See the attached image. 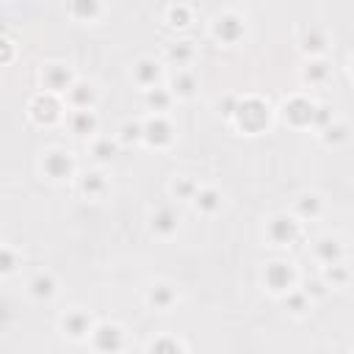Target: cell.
Returning <instances> with one entry per match:
<instances>
[{
  "label": "cell",
  "instance_id": "cell-29",
  "mask_svg": "<svg viewBox=\"0 0 354 354\" xmlns=\"http://www.w3.org/2000/svg\"><path fill=\"white\" fill-rule=\"evenodd\" d=\"M169 191H171V196H174V199L191 202V199L196 196V191H199V183H196L194 177H185V174H180V177H174V180H171Z\"/></svg>",
  "mask_w": 354,
  "mask_h": 354
},
{
  "label": "cell",
  "instance_id": "cell-25",
  "mask_svg": "<svg viewBox=\"0 0 354 354\" xmlns=\"http://www.w3.org/2000/svg\"><path fill=\"white\" fill-rule=\"evenodd\" d=\"M321 213H324V199L318 194H301L293 202V216L301 221H315Z\"/></svg>",
  "mask_w": 354,
  "mask_h": 354
},
{
  "label": "cell",
  "instance_id": "cell-39",
  "mask_svg": "<svg viewBox=\"0 0 354 354\" xmlns=\"http://www.w3.org/2000/svg\"><path fill=\"white\" fill-rule=\"evenodd\" d=\"M238 100H241V97H235V94H227L224 100H218V113L227 116V119H232V113H235V108H238Z\"/></svg>",
  "mask_w": 354,
  "mask_h": 354
},
{
  "label": "cell",
  "instance_id": "cell-6",
  "mask_svg": "<svg viewBox=\"0 0 354 354\" xmlns=\"http://www.w3.org/2000/svg\"><path fill=\"white\" fill-rule=\"evenodd\" d=\"M263 285L277 293V296H285L288 290H293L296 285V268L288 263V260H271L266 263L263 268Z\"/></svg>",
  "mask_w": 354,
  "mask_h": 354
},
{
  "label": "cell",
  "instance_id": "cell-16",
  "mask_svg": "<svg viewBox=\"0 0 354 354\" xmlns=\"http://www.w3.org/2000/svg\"><path fill=\"white\" fill-rule=\"evenodd\" d=\"M91 346L97 351H119L124 346V329L119 324H97L91 332Z\"/></svg>",
  "mask_w": 354,
  "mask_h": 354
},
{
  "label": "cell",
  "instance_id": "cell-19",
  "mask_svg": "<svg viewBox=\"0 0 354 354\" xmlns=\"http://www.w3.org/2000/svg\"><path fill=\"white\" fill-rule=\"evenodd\" d=\"M169 88L177 100H194L196 91H199V80L191 69H174L171 77H169Z\"/></svg>",
  "mask_w": 354,
  "mask_h": 354
},
{
  "label": "cell",
  "instance_id": "cell-41",
  "mask_svg": "<svg viewBox=\"0 0 354 354\" xmlns=\"http://www.w3.org/2000/svg\"><path fill=\"white\" fill-rule=\"evenodd\" d=\"M348 72H351V77H354V55H351V61H348Z\"/></svg>",
  "mask_w": 354,
  "mask_h": 354
},
{
  "label": "cell",
  "instance_id": "cell-15",
  "mask_svg": "<svg viewBox=\"0 0 354 354\" xmlns=\"http://www.w3.org/2000/svg\"><path fill=\"white\" fill-rule=\"evenodd\" d=\"M149 230L158 235V238H171L177 230H180V213L171 207V205H160L149 213Z\"/></svg>",
  "mask_w": 354,
  "mask_h": 354
},
{
  "label": "cell",
  "instance_id": "cell-5",
  "mask_svg": "<svg viewBox=\"0 0 354 354\" xmlns=\"http://www.w3.org/2000/svg\"><path fill=\"white\" fill-rule=\"evenodd\" d=\"M28 116H30L33 124L50 127V124H55V122L64 116V105H61L58 94H53V91H39V94L30 97V102H28Z\"/></svg>",
  "mask_w": 354,
  "mask_h": 354
},
{
  "label": "cell",
  "instance_id": "cell-35",
  "mask_svg": "<svg viewBox=\"0 0 354 354\" xmlns=\"http://www.w3.org/2000/svg\"><path fill=\"white\" fill-rule=\"evenodd\" d=\"M19 260H22L19 252H17L14 246L6 243L3 252H0V274H3V277H11V274L17 271V266H19Z\"/></svg>",
  "mask_w": 354,
  "mask_h": 354
},
{
  "label": "cell",
  "instance_id": "cell-4",
  "mask_svg": "<svg viewBox=\"0 0 354 354\" xmlns=\"http://www.w3.org/2000/svg\"><path fill=\"white\" fill-rule=\"evenodd\" d=\"M263 232H266L271 246H290L301 235V218H296L293 213H274L266 221Z\"/></svg>",
  "mask_w": 354,
  "mask_h": 354
},
{
  "label": "cell",
  "instance_id": "cell-9",
  "mask_svg": "<svg viewBox=\"0 0 354 354\" xmlns=\"http://www.w3.org/2000/svg\"><path fill=\"white\" fill-rule=\"evenodd\" d=\"M75 80H77V77H75V72H72L69 64L53 61V64H44V66H41V88H44V91L66 94Z\"/></svg>",
  "mask_w": 354,
  "mask_h": 354
},
{
  "label": "cell",
  "instance_id": "cell-31",
  "mask_svg": "<svg viewBox=\"0 0 354 354\" xmlns=\"http://www.w3.org/2000/svg\"><path fill=\"white\" fill-rule=\"evenodd\" d=\"M191 19H194V14H191V8H188L185 3H174V6L166 8V22H169V28H188Z\"/></svg>",
  "mask_w": 354,
  "mask_h": 354
},
{
  "label": "cell",
  "instance_id": "cell-23",
  "mask_svg": "<svg viewBox=\"0 0 354 354\" xmlns=\"http://www.w3.org/2000/svg\"><path fill=\"white\" fill-rule=\"evenodd\" d=\"M332 77V66L324 58H310L301 66V83L304 86H324Z\"/></svg>",
  "mask_w": 354,
  "mask_h": 354
},
{
  "label": "cell",
  "instance_id": "cell-30",
  "mask_svg": "<svg viewBox=\"0 0 354 354\" xmlns=\"http://www.w3.org/2000/svg\"><path fill=\"white\" fill-rule=\"evenodd\" d=\"M321 141H324L326 147H340L343 141H348V124L335 119L332 124H326V127L321 130Z\"/></svg>",
  "mask_w": 354,
  "mask_h": 354
},
{
  "label": "cell",
  "instance_id": "cell-22",
  "mask_svg": "<svg viewBox=\"0 0 354 354\" xmlns=\"http://www.w3.org/2000/svg\"><path fill=\"white\" fill-rule=\"evenodd\" d=\"M196 58V50H194V41L183 39V41H174L166 47V61L174 66V69H188Z\"/></svg>",
  "mask_w": 354,
  "mask_h": 354
},
{
  "label": "cell",
  "instance_id": "cell-38",
  "mask_svg": "<svg viewBox=\"0 0 354 354\" xmlns=\"http://www.w3.org/2000/svg\"><path fill=\"white\" fill-rule=\"evenodd\" d=\"M185 343H180L177 337H160V340H152L149 343V351H183Z\"/></svg>",
  "mask_w": 354,
  "mask_h": 354
},
{
  "label": "cell",
  "instance_id": "cell-3",
  "mask_svg": "<svg viewBox=\"0 0 354 354\" xmlns=\"http://www.w3.org/2000/svg\"><path fill=\"white\" fill-rule=\"evenodd\" d=\"M41 174L53 183H66L75 177V158L69 149H61V147H53V149H44L41 160Z\"/></svg>",
  "mask_w": 354,
  "mask_h": 354
},
{
  "label": "cell",
  "instance_id": "cell-37",
  "mask_svg": "<svg viewBox=\"0 0 354 354\" xmlns=\"http://www.w3.org/2000/svg\"><path fill=\"white\" fill-rule=\"evenodd\" d=\"M335 122V113H332V108L329 105H324V102H315V113H313V127L315 130H324L326 124H332Z\"/></svg>",
  "mask_w": 354,
  "mask_h": 354
},
{
  "label": "cell",
  "instance_id": "cell-12",
  "mask_svg": "<svg viewBox=\"0 0 354 354\" xmlns=\"http://www.w3.org/2000/svg\"><path fill=\"white\" fill-rule=\"evenodd\" d=\"M130 77H133L136 86H141V88L147 91V88H152V86H160V80H163V66H160V61L144 55V58H138V61L133 64Z\"/></svg>",
  "mask_w": 354,
  "mask_h": 354
},
{
  "label": "cell",
  "instance_id": "cell-11",
  "mask_svg": "<svg viewBox=\"0 0 354 354\" xmlns=\"http://www.w3.org/2000/svg\"><path fill=\"white\" fill-rule=\"evenodd\" d=\"M177 301H180V290H177V285H171L166 279H158L147 288V304L158 313H169Z\"/></svg>",
  "mask_w": 354,
  "mask_h": 354
},
{
  "label": "cell",
  "instance_id": "cell-27",
  "mask_svg": "<svg viewBox=\"0 0 354 354\" xmlns=\"http://www.w3.org/2000/svg\"><path fill=\"white\" fill-rule=\"evenodd\" d=\"M69 17L77 22H94L102 17V0H69Z\"/></svg>",
  "mask_w": 354,
  "mask_h": 354
},
{
  "label": "cell",
  "instance_id": "cell-17",
  "mask_svg": "<svg viewBox=\"0 0 354 354\" xmlns=\"http://www.w3.org/2000/svg\"><path fill=\"white\" fill-rule=\"evenodd\" d=\"M108 188H111V183L102 169H88V171L77 174V191L88 199H102L108 194Z\"/></svg>",
  "mask_w": 354,
  "mask_h": 354
},
{
  "label": "cell",
  "instance_id": "cell-10",
  "mask_svg": "<svg viewBox=\"0 0 354 354\" xmlns=\"http://www.w3.org/2000/svg\"><path fill=\"white\" fill-rule=\"evenodd\" d=\"M61 332H64L69 340L80 343V340H86V337L94 332V321H91V315H88L86 310L72 307V310H66V313L61 315Z\"/></svg>",
  "mask_w": 354,
  "mask_h": 354
},
{
  "label": "cell",
  "instance_id": "cell-8",
  "mask_svg": "<svg viewBox=\"0 0 354 354\" xmlns=\"http://www.w3.org/2000/svg\"><path fill=\"white\" fill-rule=\"evenodd\" d=\"M282 119L290 127H313V113H315V102L304 94H293L290 100H285V105L279 108Z\"/></svg>",
  "mask_w": 354,
  "mask_h": 354
},
{
  "label": "cell",
  "instance_id": "cell-18",
  "mask_svg": "<svg viewBox=\"0 0 354 354\" xmlns=\"http://www.w3.org/2000/svg\"><path fill=\"white\" fill-rule=\"evenodd\" d=\"M299 47H301L304 55L321 58L326 53V47H329V33L324 28H318V25H310V28H304L299 33Z\"/></svg>",
  "mask_w": 354,
  "mask_h": 354
},
{
  "label": "cell",
  "instance_id": "cell-21",
  "mask_svg": "<svg viewBox=\"0 0 354 354\" xmlns=\"http://www.w3.org/2000/svg\"><path fill=\"white\" fill-rule=\"evenodd\" d=\"M55 293H58V282H55V277L50 271H39V274H33L28 279V296L36 299V301H47Z\"/></svg>",
  "mask_w": 354,
  "mask_h": 354
},
{
  "label": "cell",
  "instance_id": "cell-36",
  "mask_svg": "<svg viewBox=\"0 0 354 354\" xmlns=\"http://www.w3.org/2000/svg\"><path fill=\"white\" fill-rule=\"evenodd\" d=\"M301 290H304L313 301H321V299H326V296H329V290H332V288H329V282H326L324 277H318V279H307Z\"/></svg>",
  "mask_w": 354,
  "mask_h": 354
},
{
  "label": "cell",
  "instance_id": "cell-28",
  "mask_svg": "<svg viewBox=\"0 0 354 354\" xmlns=\"http://www.w3.org/2000/svg\"><path fill=\"white\" fill-rule=\"evenodd\" d=\"M116 152H119V138H94L91 141V155H94V160L97 163H111L113 158H116Z\"/></svg>",
  "mask_w": 354,
  "mask_h": 354
},
{
  "label": "cell",
  "instance_id": "cell-14",
  "mask_svg": "<svg viewBox=\"0 0 354 354\" xmlns=\"http://www.w3.org/2000/svg\"><path fill=\"white\" fill-rule=\"evenodd\" d=\"M313 257L321 263V266H332V263H340L346 257V243L337 238V235H321L313 241Z\"/></svg>",
  "mask_w": 354,
  "mask_h": 354
},
{
  "label": "cell",
  "instance_id": "cell-20",
  "mask_svg": "<svg viewBox=\"0 0 354 354\" xmlns=\"http://www.w3.org/2000/svg\"><path fill=\"white\" fill-rule=\"evenodd\" d=\"M191 205L202 213V216H216L221 207H224V194L213 185H199L196 196L191 199Z\"/></svg>",
  "mask_w": 354,
  "mask_h": 354
},
{
  "label": "cell",
  "instance_id": "cell-32",
  "mask_svg": "<svg viewBox=\"0 0 354 354\" xmlns=\"http://www.w3.org/2000/svg\"><path fill=\"white\" fill-rule=\"evenodd\" d=\"M324 279L329 282V288H343V285L351 279V271H348V266L340 260V263L324 266Z\"/></svg>",
  "mask_w": 354,
  "mask_h": 354
},
{
  "label": "cell",
  "instance_id": "cell-34",
  "mask_svg": "<svg viewBox=\"0 0 354 354\" xmlns=\"http://www.w3.org/2000/svg\"><path fill=\"white\" fill-rule=\"evenodd\" d=\"M119 144H124V147H130V144H138V141H144V122H124L122 127H119Z\"/></svg>",
  "mask_w": 354,
  "mask_h": 354
},
{
  "label": "cell",
  "instance_id": "cell-13",
  "mask_svg": "<svg viewBox=\"0 0 354 354\" xmlns=\"http://www.w3.org/2000/svg\"><path fill=\"white\" fill-rule=\"evenodd\" d=\"M64 97H66V105H69L72 111H94L100 91H97V86H94L91 80H80V77H77V80L72 83V88H69Z\"/></svg>",
  "mask_w": 354,
  "mask_h": 354
},
{
  "label": "cell",
  "instance_id": "cell-24",
  "mask_svg": "<svg viewBox=\"0 0 354 354\" xmlns=\"http://www.w3.org/2000/svg\"><path fill=\"white\" fill-rule=\"evenodd\" d=\"M66 124H69V130L77 136V138H88L91 133H97V113L94 111H72L69 116H66Z\"/></svg>",
  "mask_w": 354,
  "mask_h": 354
},
{
  "label": "cell",
  "instance_id": "cell-2",
  "mask_svg": "<svg viewBox=\"0 0 354 354\" xmlns=\"http://www.w3.org/2000/svg\"><path fill=\"white\" fill-rule=\"evenodd\" d=\"M210 33L218 44L235 47L246 36V17H241L238 11H221V14H216V19L210 25Z\"/></svg>",
  "mask_w": 354,
  "mask_h": 354
},
{
  "label": "cell",
  "instance_id": "cell-7",
  "mask_svg": "<svg viewBox=\"0 0 354 354\" xmlns=\"http://www.w3.org/2000/svg\"><path fill=\"white\" fill-rule=\"evenodd\" d=\"M174 141V124L166 119V113H152L144 119V144L152 149H166Z\"/></svg>",
  "mask_w": 354,
  "mask_h": 354
},
{
  "label": "cell",
  "instance_id": "cell-1",
  "mask_svg": "<svg viewBox=\"0 0 354 354\" xmlns=\"http://www.w3.org/2000/svg\"><path fill=\"white\" fill-rule=\"evenodd\" d=\"M271 116H274V111H271V105L266 100H260V97H241L238 108L232 113V122H235L238 130L254 136V133H263L271 124Z\"/></svg>",
  "mask_w": 354,
  "mask_h": 354
},
{
  "label": "cell",
  "instance_id": "cell-33",
  "mask_svg": "<svg viewBox=\"0 0 354 354\" xmlns=\"http://www.w3.org/2000/svg\"><path fill=\"white\" fill-rule=\"evenodd\" d=\"M310 304H313V299H310L301 288H299V290L293 288V290H288V293H285V307H288L293 315H304V313L310 310Z\"/></svg>",
  "mask_w": 354,
  "mask_h": 354
},
{
  "label": "cell",
  "instance_id": "cell-40",
  "mask_svg": "<svg viewBox=\"0 0 354 354\" xmlns=\"http://www.w3.org/2000/svg\"><path fill=\"white\" fill-rule=\"evenodd\" d=\"M11 55H14V41L3 39V64H11Z\"/></svg>",
  "mask_w": 354,
  "mask_h": 354
},
{
  "label": "cell",
  "instance_id": "cell-26",
  "mask_svg": "<svg viewBox=\"0 0 354 354\" xmlns=\"http://www.w3.org/2000/svg\"><path fill=\"white\" fill-rule=\"evenodd\" d=\"M174 100H177V97L171 94L169 86H152V88L144 91V105H147L152 113H166Z\"/></svg>",
  "mask_w": 354,
  "mask_h": 354
}]
</instances>
